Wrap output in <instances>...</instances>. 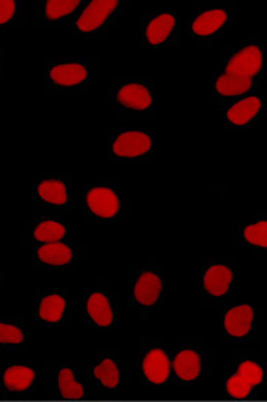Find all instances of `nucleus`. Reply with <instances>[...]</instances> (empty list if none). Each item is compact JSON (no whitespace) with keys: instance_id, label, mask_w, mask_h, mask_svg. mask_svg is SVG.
<instances>
[{"instance_id":"obj_1","label":"nucleus","mask_w":267,"mask_h":402,"mask_svg":"<svg viewBox=\"0 0 267 402\" xmlns=\"http://www.w3.org/2000/svg\"><path fill=\"white\" fill-rule=\"evenodd\" d=\"M261 52L257 46H248L229 59L226 73L241 78L256 77L261 69Z\"/></svg>"},{"instance_id":"obj_2","label":"nucleus","mask_w":267,"mask_h":402,"mask_svg":"<svg viewBox=\"0 0 267 402\" xmlns=\"http://www.w3.org/2000/svg\"><path fill=\"white\" fill-rule=\"evenodd\" d=\"M117 0H92L88 8L83 10V14L78 19L76 26L83 32H91L100 28L105 19L113 14L117 8Z\"/></svg>"},{"instance_id":"obj_3","label":"nucleus","mask_w":267,"mask_h":402,"mask_svg":"<svg viewBox=\"0 0 267 402\" xmlns=\"http://www.w3.org/2000/svg\"><path fill=\"white\" fill-rule=\"evenodd\" d=\"M151 138L142 132H125L116 139L113 151L118 157L135 158L151 150Z\"/></svg>"},{"instance_id":"obj_4","label":"nucleus","mask_w":267,"mask_h":402,"mask_svg":"<svg viewBox=\"0 0 267 402\" xmlns=\"http://www.w3.org/2000/svg\"><path fill=\"white\" fill-rule=\"evenodd\" d=\"M89 210L101 218H113L120 211L117 194L108 188H94L87 194Z\"/></svg>"},{"instance_id":"obj_5","label":"nucleus","mask_w":267,"mask_h":402,"mask_svg":"<svg viewBox=\"0 0 267 402\" xmlns=\"http://www.w3.org/2000/svg\"><path fill=\"white\" fill-rule=\"evenodd\" d=\"M169 369H171L169 360L165 352L160 348L148 352V356L143 360V372L152 383H164L169 374Z\"/></svg>"},{"instance_id":"obj_6","label":"nucleus","mask_w":267,"mask_h":402,"mask_svg":"<svg viewBox=\"0 0 267 402\" xmlns=\"http://www.w3.org/2000/svg\"><path fill=\"white\" fill-rule=\"evenodd\" d=\"M117 100L120 104L131 110H147L152 103V97L143 85L129 83L118 91Z\"/></svg>"},{"instance_id":"obj_7","label":"nucleus","mask_w":267,"mask_h":402,"mask_svg":"<svg viewBox=\"0 0 267 402\" xmlns=\"http://www.w3.org/2000/svg\"><path fill=\"white\" fill-rule=\"evenodd\" d=\"M253 322V309L247 304L231 309L225 316V329L234 336H244L248 334Z\"/></svg>"},{"instance_id":"obj_8","label":"nucleus","mask_w":267,"mask_h":402,"mask_svg":"<svg viewBox=\"0 0 267 402\" xmlns=\"http://www.w3.org/2000/svg\"><path fill=\"white\" fill-rule=\"evenodd\" d=\"M161 279L158 278L155 274L145 272L140 275L138 279L136 287H135V297L140 304L145 306H152L153 303H156L158 297H160L161 292Z\"/></svg>"},{"instance_id":"obj_9","label":"nucleus","mask_w":267,"mask_h":402,"mask_svg":"<svg viewBox=\"0 0 267 402\" xmlns=\"http://www.w3.org/2000/svg\"><path fill=\"white\" fill-rule=\"evenodd\" d=\"M233 281V272L224 265L211 266L204 275V288L212 296H224Z\"/></svg>"},{"instance_id":"obj_10","label":"nucleus","mask_w":267,"mask_h":402,"mask_svg":"<svg viewBox=\"0 0 267 402\" xmlns=\"http://www.w3.org/2000/svg\"><path fill=\"white\" fill-rule=\"evenodd\" d=\"M87 69L78 63L60 65L50 70V78L57 85H62V87H74V85H78L87 79Z\"/></svg>"},{"instance_id":"obj_11","label":"nucleus","mask_w":267,"mask_h":402,"mask_svg":"<svg viewBox=\"0 0 267 402\" xmlns=\"http://www.w3.org/2000/svg\"><path fill=\"white\" fill-rule=\"evenodd\" d=\"M261 103L256 97H248L246 100H241L239 103L234 104L228 110V119L233 121L234 125L242 126L247 125L248 121L259 113Z\"/></svg>"},{"instance_id":"obj_12","label":"nucleus","mask_w":267,"mask_h":402,"mask_svg":"<svg viewBox=\"0 0 267 402\" xmlns=\"http://www.w3.org/2000/svg\"><path fill=\"white\" fill-rule=\"evenodd\" d=\"M173 368L175 373L178 374L180 379L184 381H193L196 379L200 372V359L196 352L191 350L181 351L175 357Z\"/></svg>"},{"instance_id":"obj_13","label":"nucleus","mask_w":267,"mask_h":402,"mask_svg":"<svg viewBox=\"0 0 267 402\" xmlns=\"http://www.w3.org/2000/svg\"><path fill=\"white\" fill-rule=\"evenodd\" d=\"M226 21V14L222 9H213L202 14L193 23V31L197 35H211L216 32Z\"/></svg>"},{"instance_id":"obj_14","label":"nucleus","mask_w":267,"mask_h":402,"mask_svg":"<svg viewBox=\"0 0 267 402\" xmlns=\"http://www.w3.org/2000/svg\"><path fill=\"white\" fill-rule=\"evenodd\" d=\"M88 313L92 321L100 326H108L113 322V312L107 297L101 292H94L88 300Z\"/></svg>"},{"instance_id":"obj_15","label":"nucleus","mask_w":267,"mask_h":402,"mask_svg":"<svg viewBox=\"0 0 267 402\" xmlns=\"http://www.w3.org/2000/svg\"><path fill=\"white\" fill-rule=\"evenodd\" d=\"M174 26H175V19L169 14H162L160 17H156L148 26V30H147L148 41L151 44L164 43L168 39V35L171 34Z\"/></svg>"},{"instance_id":"obj_16","label":"nucleus","mask_w":267,"mask_h":402,"mask_svg":"<svg viewBox=\"0 0 267 402\" xmlns=\"http://www.w3.org/2000/svg\"><path fill=\"white\" fill-rule=\"evenodd\" d=\"M39 258L48 265H66L72 259V250L63 243H47L39 249Z\"/></svg>"},{"instance_id":"obj_17","label":"nucleus","mask_w":267,"mask_h":402,"mask_svg":"<svg viewBox=\"0 0 267 402\" xmlns=\"http://www.w3.org/2000/svg\"><path fill=\"white\" fill-rule=\"evenodd\" d=\"M251 79L225 73L216 81V91L225 97H235L247 92L251 88Z\"/></svg>"},{"instance_id":"obj_18","label":"nucleus","mask_w":267,"mask_h":402,"mask_svg":"<svg viewBox=\"0 0 267 402\" xmlns=\"http://www.w3.org/2000/svg\"><path fill=\"white\" fill-rule=\"evenodd\" d=\"M3 379L10 391H25L34 381V372L23 365H14L6 370Z\"/></svg>"},{"instance_id":"obj_19","label":"nucleus","mask_w":267,"mask_h":402,"mask_svg":"<svg viewBox=\"0 0 267 402\" xmlns=\"http://www.w3.org/2000/svg\"><path fill=\"white\" fill-rule=\"evenodd\" d=\"M39 194L41 199L53 205H63L67 201L66 186L58 180H45L40 183Z\"/></svg>"},{"instance_id":"obj_20","label":"nucleus","mask_w":267,"mask_h":402,"mask_svg":"<svg viewBox=\"0 0 267 402\" xmlns=\"http://www.w3.org/2000/svg\"><path fill=\"white\" fill-rule=\"evenodd\" d=\"M66 301L60 296H48L41 301L40 306V316L41 319L47 322H58L62 319L63 312H65Z\"/></svg>"},{"instance_id":"obj_21","label":"nucleus","mask_w":267,"mask_h":402,"mask_svg":"<svg viewBox=\"0 0 267 402\" xmlns=\"http://www.w3.org/2000/svg\"><path fill=\"white\" fill-rule=\"evenodd\" d=\"M66 234V228L56 221H43L34 231V237L43 243H57Z\"/></svg>"},{"instance_id":"obj_22","label":"nucleus","mask_w":267,"mask_h":402,"mask_svg":"<svg viewBox=\"0 0 267 402\" xmlns=\"http://www.w3.org/2000/svg\"><path fill=\"white\" fill-rule=\"evenodd\" d=\"M60 392L66 399H79L83 395V388L74 379V373L69 369H63L58 373Z\"/></svg>"},{"instance_id":"obj_23","label":"nucleus","mask_w":267,"mask_h":402,"mask_svg":"<svg viewBox=\"0 0 267 402\" xmlns=\"http://www.w3.org/2000/svg\"><path fill=\"white\" fill-rule=\"evenodd\" d=\"M79 0H48L45 3V14L48 19H58L72 14L78 6Z\"/></svg>"},{"instance_id":"obj_24","label":"nucleus","mask_w":267,"mask_h":402,"mask_svg":"<svg viewBox=\"0 0 267 402\" xmlns=\"http://www.w3.org/2000/svg\"><path fill=\"white\" fill-rule=\"evenodd\" d=\"M94 374L98 377L101 383L107 388H114L118 383V369L113 360H104L98 368H95Z\"/></svg>"},{"instance_id":"obj_25","label":"nucleus","mask_w":267,"mask_h":402,"mask_svg":"<svg viewBox=\"0 0 267 402\" xmlns=\"http://www.w3.org/2000/svg\"><path fill=\"white\" fill-rule=\"evenodd\" d=\"M244 237L248 243H251V245L266 248L267 246V223L260 221L257 224L246 227Z\"/></svg>"},{"instance_id":"obj_26","label":"nucleus","mask_w":267,"mask_h":402,"mask_svg":"<svg viewBox=\"0 0 267 402\" xmlns=\"http://www.w3.org/2000/svg\"><path fill=\"white\" fill-rule=\"evenodd\" d=\"M238 374L244 379L250 386L254 385H259L263 379V370L259 368L256 363L253 361H244L241 363L239 369H238Z\"/></svg>"},{"instance_id":"obj_27","label":"nucleus","mask_w":267,"mask_h":402,"mask_svg":"<svg viewBox=\"0 0 267 402\" xmlns=\"http://www.w3.org/2000/svg\"><path fill=\"white\" fill-rule=\"evenodd\" d=\"M226 389H228V392L233 395L234 398L241 399V398H246L250 394L251 386L237 373V374H234L233 377H229V379H228Z\"/></svg>"},{"instance_id":"obj_28","label":"nucleus","mask_w":267,"mask_h":402,"mask_svg":"<svg viewBox=\"0 0 267 402\" xmlns=\"http://www.w3.org/2000/svg\"><path fill=\"white\" fill-rule=\"evenodd\" d=\"M23 335L21 329L12 325L0 323V343L2 344H19L22 343Z\"/></svg>"},{"instance_id":"obj_29","label":"nucleus","mask_w":267,"mask_h":402,"mask_svg":"<svg viewBox=\"0 0 267 402\" xmlns=\"http://www.w3.org/2000/svg\"><path fill=\"white\" fill-rule=\"evenodd\" d=\"M15 14V2L14 0H0V26L10 21Z\"/></svg>"}]
</instances>
